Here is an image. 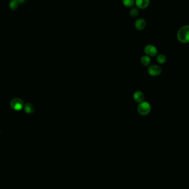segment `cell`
Instances as JSON below:
<instances>
[{
    "label": "cell",
    "instance_id": "obj_5",
    "mask_svg": "<svg viewBox=\"0 0 189 189\" xmlns=\"http://www.w3.org/2000/svg\"><path fill=\"white\" fill-rule=\"evenodd\" d=\"M144 53H146L147 56H157L158 49L154 46L152 44H148L144 48Z\"/></svg>",
    "mask_w": 189,
    "mask_h": 189
},
{
    "label": "cell",
    "instance_id": "obj_9",
    "mask_svg": "<svg viewBox=\"0 0 189 189\" xmlns=\"http://www.w3.org/2000/svg\"><path fill=\"white\" fill-rule=\"evenodd\" d=\"M24 111L28 114H32L34 111V106L30 103H27L24 106Z\"/></svg>",
    "mask_w": 189,
    "mask_h": 189
},
{
    "label": "cell",
    "instance_id": "obj_10",
    "mask_svg": "<svg viewBox=\"0 0 189 189\" xmlns=\"http://www.w3.org/2000/svg\"><path fill=\"white\" fill-rule=\"evenodd\" d=\"M141 62L142 64L144 66L149 65L150 62H151L150 56H147V55L142 56L141 59Z\"/></svg>",
    "mask_w": 189,
    "mask_h": 189
},
{
    "label": "cell",
    "instance_id": "obj_4",
    "mask_svg": "<svg viewBox=\"0 0 189 189\" xmlns=\"http://www.w3.org/2000/svg\"><path fill=\"white\" fill-rule=\"evenodd\" d=\"M162 70L160 66L157 65H152L148 68V73L152 76H158L162 73Z\"/></svg>",
    "mask_w": 189,
    "mask_h": 189
},
{
    "label": "cell",
    "instance_id": "obj_2",
    "mask_svg": "<svg viewBox=\"0 0 189 189\" xmlns=\"http://www.w3.org/2000/svg\"><path fill=\"white\" fill-rule=\"evenodd\" d=\"M151 105L147 101H143L139 103L137 107L138 114L142 116H146L149 114L151 111Z\"/></svg>",
    "mask_w": 189,
    "mask_h": 189
},
{
    "label": "cell",
    "instance_id": "obj_11",
    "mask_svg": "<svg viewBox=\"0 0 189 189\" xmlns=\"http://www.w3.org/2000/svg\"><path fill=\"white\" fill-rule=\"evenodd\" d=\"M124 6L127 8H131L135 4V0H122Z\"/></svg>",
    "mask_w": 189,
    "mask_h": 189
},
{
    "label": "cell",
    "instance_id": "obj_8",
    "mask_svg": "<svg viewBox=\"0 0 189 189\" xmlns=\"http://www.w3.org/2000/svg\"><path fill=\"white\" fill-rule=\"evenodd\" d=\"M134 26L138 31H142L145 28L146 26V22L143 18H139L134 23Z\"/></svg>",
    "mask_w": 189,
    "mask_h": 189
},
{
    "label": "cell",
    "instance_id": "obj_1",
    "mask_svg": "<svg viewBox=\"0 0 189 189\" xmlns=\"http://www.w3.org/2000/svg\"><path fill=\"white\" fill-rule=\"evenodd\" d=\"M177 38L182 43H189V25H185L181 27L177 32Z\"/></svg>",
    "mask_w": 189,
    "mask_h": 189
},
{
    "label": "cell",
    "instance_id": "obj_6",
    "mask_svg": "<svg viewBox=\"0 0 189 189\" xmlns=\"http://www.w3.org/2000/svg\"><path fill=\"white\" fill-rule=\"evenodd\" d=\"M150 4V0H135V5L137 8L144 10Z\"/></svg>",
    "mask_w": 189,
    "mask_h": 189
},
{
    "label": "cell",
    "instance_id": "obj_3",
    "mask_svg": "<svg viewBox=\"0 0 189 189\" xmlns=\"http://www.w3.org/2000/svg\"><path fill=\"white\" fill-rule=\"evenodd\" d=\"M10 106L15 111H20L24 106V102L20 98H14L11 101Z\"/></svg>",
    "mask_w": 189,
    "mask_h": 189
},
{
    "label": "cell",
    "instance_id": "obj_7",
    "mask_svg": "<svg viewBox=\"0 0 189 189\" xmlns=\"http://www.w3.org/2000/svg\"><path fill=\"white\" fill-rule=\"evenodd\" d=\"M133 98L136 102L139 104V103L144 101V94L141 91H137L134 93Z\"/></svg>",
    "mask_w": 189,
    "mask_h": 189
},
{
    "label": "cell",
    "instance_id": "obj_15",
    "mask_svg": "<svg viewBox=\"0 0 189 189\" xmlns=\"http://www.w3.org/2000/svg\"><path fill=\"white\" fill-rule=\"evenodd\" d=\"M16 1L18 3H23L25 1V0H16Z\"/></svg>",
    "mask_w": 189,
    "mask_h": 189
},
{
    "label": "cell",
    "instance_id": "obj_14",
    "mask_svg": "<svg viewBox=\"0 0 189 189\" xmlns=\"http://www.w3.org/2000/svg\"><path fill=\"white\" fill-rule=\"evenodd\" d=\"M10 7L12 10H15L16 9L18 6V2L16 0H12L11 2L10 3Z\"/></svg>",
    "mask_w": 189,
    "mask_h": 189
},
{
    "label": "cell",
    "instance_id": "obj_13",
    "mask_svg": "<svg viewBox=\"0 0 189 189\" xmlns=\"http://www.w3.org/2000/svg\"><path fill=\"white\" fill-rule=\"evenodd\" d=\"M129 15L131 17L134 18L137 17L139 15V10L137 8H132L129 11Z\"/></svg>",
    "mask_w": 189,
    "mask_h": 189
},
{
    "label": "cell",
    "instance_id": "obj_12",
    "mask_svg": "<svg viewBox=\"0 0 189 189\" xmlns=\"http://www.w3.org/2000/svg\"><path fill=\"white\" fill-rule=\"evenodd\" d=\"M157 61L160 64H164L167 61V58L163 54H159L157 56Z\"/></svg>",
    "mask_w": 189,
    "mask_h": 189
}]
</instances>
